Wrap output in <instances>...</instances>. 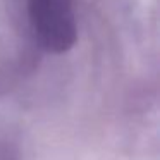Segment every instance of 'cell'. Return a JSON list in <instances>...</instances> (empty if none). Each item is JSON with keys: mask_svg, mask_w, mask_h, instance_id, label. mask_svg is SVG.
I'll list each match as a JSON object with an SVG mask.
<instances>
[{"mask_svg": "<svg viewBox=\"0 0 160 160\" xmlns=\"http://www.w3.org/2000/svg\"><path fill=\"white\" fill-rule=\"evenodd\" d=\"M29 18L40 43L50 52H66L76 42L71 0H29Z\"/></svg>", "mask_w": 160, "mask_h": 160, "instance_id": "6da1fadb", "label": "cell"}]
</instances>
